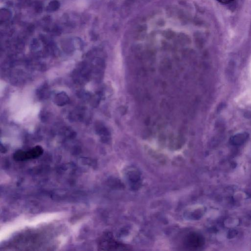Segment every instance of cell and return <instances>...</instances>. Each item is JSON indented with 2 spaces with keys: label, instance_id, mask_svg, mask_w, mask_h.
Segmentation results:
<instances>
[{
  "label": "cell",
  "instance_id": "obj_1",
  "mask_svg": "<svg viewBox=\"0 0 251 251\" xmlns=\"http://www.w3.org/2000/svg\"><path fill=\"white\" fill-rule=\"evenodd\" d=\"M43 152V149L37 146L27 151H18L13 155L14 159L16 161H25L34 159L40 156Z\"/></svg>",
  "mask_w": 251,
  "mask_h": 251
},
{
  "label": "cell",
  "instance_id": "obj_2",
  "mask_svg": "<svg viewBox=\"0 0 251 251\" xmlns=\"http://www.w3.org/2000/svg\"><path fill=\"white\" fill-rule=\"evenodd\" d=\"M204 243L202 236L197 233H192L189 235L186 239V246L191 249H196L200 248Z\"/></svg>",
  "mask_w": 251,
  "mask_h": 251
},
{
  "label": "cell",
  "instance_id": "obj_3",
  "mask_svg": "<svg viewBox=\"0 0 251 251\" xmlns=\"http://www.w3.org/2000/svg\"><path fill=\"white\" fill-rule=\"evenodd\" d=\"M217 0L219 1L221 3L226 4V3L231 2L233 0Z\"/></svg>",
  "mask_w": 251,
  "mask_h": 251
}]
</instances>
